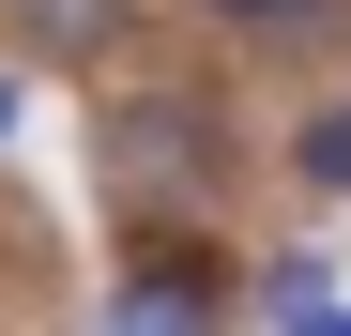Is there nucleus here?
I'll list each match as a JSON object with an SVG mask.
<instances>
[{
    "mask_svg": "<svg viewBox=\"0 0 351 336\" xmlns=\"http://www.w3.org/2000/svg\"><path fill=\"white\" fill-rule=\"evenodd\" d=\"M0 138H16V92H0Z\"/></svg>",
    "mask_w": 351,
    "mask_h": 336,
    "instance_id": "7",
    "label": "nucleus"
},
{
    "mask_svg": "<svg viewBox=\"0 0 351 336\" xmlns=\"http://www.w3.org/2000/svg\"><path fill=\"white\" fill-rule=\"evenodd\" d=\"M199 16H229V31H306V16H336V0H199Z\"/></svg>",
    "mask_w": 351,
    "mask_h": 336,
    "instance_id": "5",
    "label": "nucleus"
},
{
    "mask_svg": "<svg viewBox=\"0 0 351 336\" xmlns=\"http://www.w3.org/2000/svg\"><path fill=\"white\" fill-rule=\"evenodd\" d=\"M306 184H351V107H336V123H306Z\"/></svg>",
    "mask_w": 351,
    "mask_h": 336,
    "instance_id": "6",
    "label": "nucleus"
},
{
    "mask_svg": "<svg viewBox=\"0 0 351 336\" xmlns=\"http://www.w3.org/2000/svg\"><path fill=\"white\" fill-rule=\"evenodd\" d=\"M0 31H16L31 62H107V46L138 31V0H0Z\"/></svg>",
    "mask_w": 351,
    "mask_h": 336,
    "instance_id": "3",
    "label": "nucleus"
},
{
    "mask_svg": "<svg viewBox=\"0 0 351 336\" xmlns=\"http://www.w3.org/2000/svg\"><path fill=\"white\" fill-rule=\"evenodd\" d=\"M275 306H290V336H351V306H321V275H306V260L275 275Z\"/></svg>",
    "mask_w": 351,
    "mask_h": 336,
    "instance_id": "4",
    "label": "nucleus"
},
{
    "mask_svg": "<svg viewBox=\"0 0 351 336\" xmlns=\"http://www.w3.org/2000/svg\"><path fill=\"white\" fill-rule=\"evenodd\" d=\"M214 168H229V138H214L199 92H107V184H123L138 214L214 199Z\"/></svg>",
    "mask_w": 351,
    "mask_h": 336,
    "instance_id": "1",
    "label": "nucleus"
},
{
    "mask_svg": "<svg viewBox=\"0 0 351 336\" xmlns=\"http://www.w3.org/2000/svg\"><path fill=\"white\" fill-rule=\"evenodd\" d=\"M214 321H229V275L184 260V245L123 260V291H107V336H214Z\"/></svg>",
    "mask_w": 351,
    "mask_h": 336,
    "instance_id": "2",
    "label": "nucleus"
}]
</instances>
